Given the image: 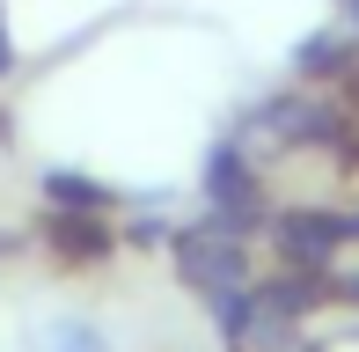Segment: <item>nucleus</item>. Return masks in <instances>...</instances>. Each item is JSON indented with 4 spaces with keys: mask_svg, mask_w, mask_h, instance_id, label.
Masks as SVG:
<instances>
[{
    "mask_svg": "<svg viewBox=\"0 0 359 352\" xmlns=\"http://www.w3.org/2000/svg\"><path fill=\"white\" fill-rule=\"evenodd\" d=\"M264 220H271L264 176H257V162L235 147V140H220V147L205 154V228H220V235H257Z\"/></svg>",
    "mask_w": 359,
    "mask_h": 352,
    "instance_id": "obj_1",
    "label": "nucleus"
},
{
    "mask_svg": "<svg viewBox=\"0 0 359 352\" xmlns=\"http://www.w3.org/2000/svg\"><path fill=\"white\" fill-rule=\"evenodd\" d=\"M271 243H279L286 271H330L337 250H352V220L330 205H286V213H271Z\"/></svg>",
    "mask_w": 359,
    "mask_h": 352,
    "instance_id": "obj_2",
    "label": "nucleus"
},
{
    "mask_svg": "<svg viewBox=\"0 0 359 352\" xmlns=\"http://www.w3.org/2000/svg\"><path fill=\"white\" fill-rule=\"evenodd\" d=\"M169 264H176V279L198 286V294H220V286H242V279H250V250H242V235H220V228L169 235Z\"/></svg>",
    "mask_w": 359,
    "mask_h": 352,
    "instance_id": "obj_3",
    "label": "nucleus"
},
{
    "mask_svg": "<svg viewBox=\"0 0 359 352\" xmlns=\"http://www.w3.org/2000/svg\"><path fill=\"white\" fill-rule=\"evenodd\" d=\"M44 257L59 271H95L118 250V235H110V213H44Z\"/></svg>",
    "mask_w": 359,
    "mask_h": 352,
    "instance_id": "obj_4",
    "label": "nucleus"
},
{
    "mask_svg": "<svg viewBox=\"0 0 359 352\" xmlns=\"http://www.w3.org/2000/svg\"><path fill=\"white\" fill-rule=\"evenodd\" d=\"M205 316H213V330L227 338V352H257V323H264V301H257V286H220V294H205Z\"/></svg>",
    "mask_w": 359,
    "mask_h": 352,
    "instance_id": "obj_5",
    "label": "nucleus"
},
{
    "mask_svg": "<svg viewBox=\"0 0 359 352\" xmlns=\"http://www.w3.org/2000/svg\"><path fill=\"white\" fill-rule=\"evenodd\" d=\"M37 191H44V213H110V184H95V176H81V169H44L37 176Z\"/></svg>",
    "mask_w": 359,
    "mask_h": 352,
    "instance_id": "obj_6",
    "label": "nucleus"
},
{
    "mask_svg": "<svg viewBox=\"0 0 359 352\" xmlns=\"http://www.w3.org/2000/svg\"><path fill=\"white\" fill-rule=\"evenodd\" d=\"M345 67H352V22L345 29H316V37L293 52V74H301V81H337Z\"/></svg>",
    "mask_w": 359,
    "mask_h": 352,
    "instance_id": "obj_7",
    "label": "nucleus"
},
{
    "mask_svg": "<svg viewBox=\"0 0 359 352\" xmlns=\"http://www.w3.org/2000/svg\"><path fill=\"white\" fill-rule=\"evenodd\" d=\"M52 352H103V338L81 330V323H59V345H52Z\"/></svg>",
    "mask_w": 359,
    "mask_h": 352,
    "instance_id": "obj_8",
    "label": "nucleus"
},
{
    "mask_svg": "<svg viewBox=\"0 0 359 352\" xmlns=\"http://www.w3.org/2000/svg\"><path fill=\"white\" fill-rule=\"evenodd\" d=\"M15 74V37H8V8H0V81Z\"/></svg>",
    "mask_w": 359,
    "mask_h": 352,
    "instance_id": "obj_9",
    "label": "nucleus"
},
{
    "mask_svg": "<svg viewBox=\"0 0 359 352\" xmlns=\"http://www.w3.org/2000/svg\"><path fill=\"white\" fill-rule=\"evenodd\" d=\"M345 22H352V29H359V0H345Z\"/></svg>",
    "mask_w": 359,
    "mask_h": 352,
    "instance_id": "obj_10",
    "label": "nucleus"
},
{
    "mask_svg": "<svg viewBox=\"0 0 359 352\" xmlns=\"http://www.w3.org/2000/svg\"><path fill=\"white\" fill-rule=\"evenodd\" d=\"M345 220H352V243H359V213H345Z\"/></svg>",
    "mask_w": 359,
    "mask_h": 352,
    "instance_id": "obj_11",
    "label": "nucleus"
}]
</instances>
